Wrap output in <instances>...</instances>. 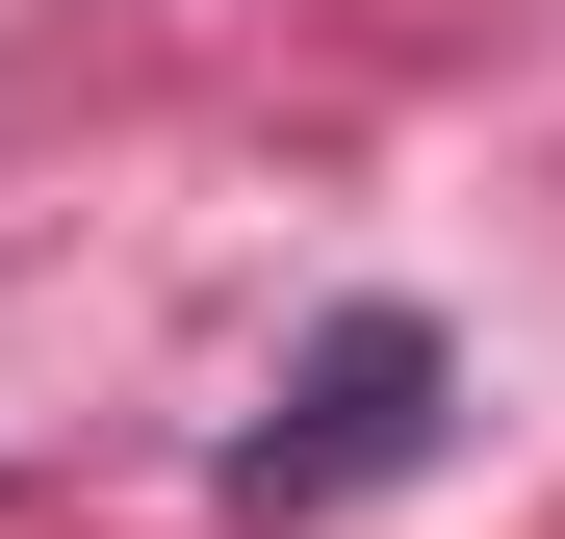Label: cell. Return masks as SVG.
I'll use <instances>...</instances> for the list:
<instances>
[{"label":"cell","mask_w":565,"mask_h":539,"mask_svg":"<svg viewBox=\"0 0 565 539\" xmlns=\"http://www.w3.org/2000/svg\"><path fill=\"white\" fill-rule=\"evenodd\" d=\"M412 436H437V309H334L282 359V411L232 436V514H334V488H386Z\"/></svg>","instance_id":"obj_1"}]
</instances>
